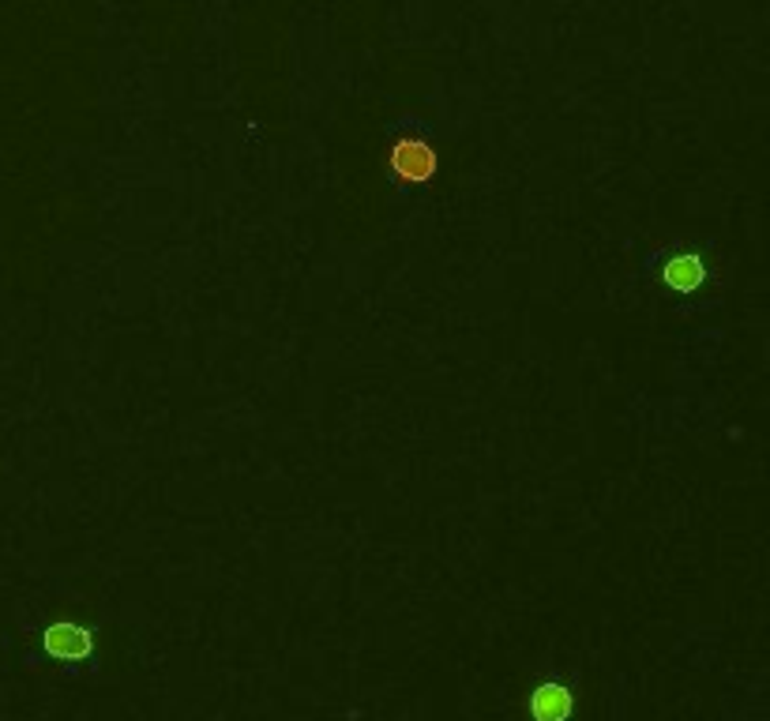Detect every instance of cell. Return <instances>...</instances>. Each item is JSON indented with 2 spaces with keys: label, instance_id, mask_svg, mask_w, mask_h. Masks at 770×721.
I'll return each instance as SVG.
<instances>
[{
  "label": "cell",
  "instance_id": "6da1fadb",
  "mask_svg": "<svg viewBox=\"0 0 770 721\" xmlns=\"http://www.w3.org/2000/svg\"><path fill=\"white\" fill-rule=\"evenodd\" d=\"M391 162L399 169L402 181H429L432 166H436V154L425 147V143H399L395 154H391Z\"/></svg>",
  "mask_w": 770,
  "mask_h": 721
},
{
  "label": "cell",
  "instance_id": "7a4b0ae2",
  "mask_svg": "<svg viewBox=\"0 0 770 721\" xmlns=\"http://www.w3.org/2000/svg\"><path fill=\"white\" fill-rule=\"evenodd\" d=\"M46 646L49 654H57L64 661H79L91 654V635L83 628H72V624H61V628L46 631Z\"/></svg>",
  "mask_w": 770,
  "mask_h": 721
},
{
  "label": "cell",
  "instance_id": "3957f363",
  "mask_svg": "<svg viewBox=\"0 0 770 721\" xmlns=\"http://www.w3.org/2000/svg\"><path fill=\"white\" fill-rule=\"evenodd\" d=\"M530 710H534L541 721H564L571 710V695L564 688H556V684L538 688L534 695H530Z\"/></svg>",
  "mask_w": 770,
  "mask_h": 721
},
{
  "label": "cell",
  "instance_id": "277c9868",
  "mask_svg": "<svg viewBox=\"0 0 770 721\" xmlns=\"http://www.w3.org/2000/svg\"><path fill=\"white\" fill-rule=\"evenodd\" d=\"M703 275H707V271H703V260H699V256H677V260L665 267L669 286H673V290H684V293L695 290V286L703 282Z\"/></svg>",
  "mask_w": 770,
  "mask_h": 721
}]
</instances>
